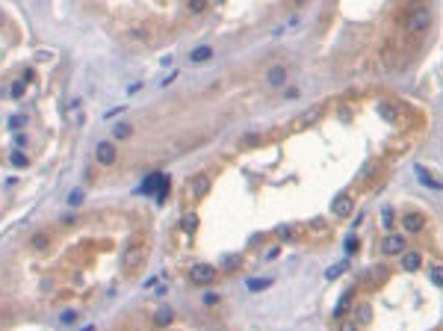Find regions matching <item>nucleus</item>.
Here are the masks:
<instances>
[{
  "mask_svg": "<svg viewBox=\"0 0 443 331\" xmlns=\"http://www.w3.org/2000/svg\"><path fill=\"white\" fill-rule=\"evenodd\" d=\"M429 24H432V9H429V6H414V9L408 12V18H405V30H408L411 36L426 33Z\"/></svg>",
  "mask_w": 443,
  "mask_h": 331,
  "instance_id": "obj_1",
  "label": "nucleus"
},
{
  "mask_svg": "<svg viewBox=\"0 0 443 331\" xmlns=\"http://www.w3.org/2000/svg\"><path fill=\"white\" fill-rule=\"evenodd\" d=\"M213 278H216V266H210V263H192L189 266V284L204 287V284H213Z\"/></svg>",
  "mask_w": 443,
  "mask_h": 331,
  "instance_id": "obj_2",
  "label": "nucleus"
},
{
  "mask_svg": "<svg viewBox=\"0 0 443 331\" xmlns=\"http://www.w3.org/2000/svg\"><path fill=\"white\" fill-rule=\"evenodd\" d=\"M160 189H169V175H163V172L148 175V178L142 181V186H139L142 195H154V192H160Z\"/></svg>",
  "mask_w": 443,
  "mask_h": 331,
  "instance_id": "obj_3",
  "label": "nucleus"
},
{
  "mask_svg": "<svg viewBox=\"0 0 443 331\" xmlns=\"http://www.w3.org/2000/svg\"><path fill=\"white\" fill-rule=\"evenodd\" d=\"M142 260H145V249H142V246H127V249H124V255H121V266H124V272H133Z\"/></svg>",
  "mask_w": 443,
  "mask_h": 331,
  "instance_id": "obj_4",
  "label": "nucleus"
},
{
  "mask_svg": "<svg viewBox=\"0 0 443 331\" xmlns=\"http://www.w3.org/2000/svg\"><path fill=\"white\" fill-rule=\"evenodd\" d=\"M95 163H98V166H112V163H115V145H112V142H98V148H95Z\"/></svg>",
  "mask_w": 443,
  "mask_h": 331,
  "instance_id": "obj_5",
  "label": "nucleus"
},
{
  "mask_svg": "<svg viewBox=\"0 0 443 331\" xmlns=\"http://www.w3.org/2000/svg\"><path fill=\"white\" fill-rule=\"evenodd\" d=\"M331 213H334V216H343V219H346V216H352V213H355V201H352V195H346V192H343V195H337V198L331 201Z\"/></svg>",
  "mask_w": 443,
  "mask_h": 331,
  "instance_id": "obj_6",
  "label": "nucleus"
},
{
  "mask_svg": "<svg viewBox=\"0 0 443 331\" xmlns=\"http://www.w3.org/2000/svg\"><path fill=\"white\" fill-rule=\"evenodd\" d=\"M426 228V216L423 213H402V231L405 234H420Z\"/></svg>",
  "mask_w": 443,
  "mask_h": 331,
  "instance_id": "obj_7",
  "label": "nucleus"
},
{
  "mask_svg": "<svg viewBox=\"0 0 443 331\" xmlns=\"http://www.w3.org/2000/svg\"><path fill=\"white\" fill-rule=\"evenodd\" d=\"M381 252L384 255H402L405 252V237L402 234H387L381 240Z\"/></svg>",
  "mask_w": 443,
  "mask_h": 331,
  "instance_id": "obj_8",
  "label": "nucleus"
},
{
  "mask_svg": "<svg viewBox=\"0 0 443 331\" xmlns=\"http://www.w3.org/2000/svg\"><path fill=\"white\" fill-rule=\"evenodd\" d=\"M375 112H378V118H384V121H396V118H399V107L390 104V101H378Z\"/></svg>",
  "mask_w": 443,
  "mask_h": 331,
  "instance_id": "obj_9",
  "label": "nucleus"
},
{
  "mask_svg": "<svg viewBox=\"0 0 443 331\" xmlns=\"http://www.w3.org/2000/svg\"><path fill=\"white\" fill-rule=\"evenodd\" d=\"M423 266V255L420 252H402V269L405 272H417Z\"/></svg>",
  "mask_w": 443,
  "mask_h": 331,
  "instance_id": "obj_10",
  "label": "nucleus"
},
{
  "mask_svg": "<svg viewBox=\"0 0 443 331\" xmlns=\"http://www.w3.org/2000/svg\"><path fill=\"white\" fill-rule=\"evenodd\" d=\"M189 189H192V195H195V198L207 195V189H210V178H207V175H195V178L189 181Z\"/></svg>",
  "mask_w": 443,
  "mask_h": 331,
  "instance_id": "obj_11",
  "label": "nucleus"
},
{
  "mask_svg": "<svg viewBox=\"0 0 443 331\" xmlns=\"http://www.w3.org/2000/svg\"><path fill=\"white\" fill-rule=\"evenodd\" d=\"M266 80H269V86H284L287 83V68L284 65H272L269 74H266Z\"/></svg>",
  "mask_w": 443,
  "mask_h": 331,
  "instance_id": "obj_12",
  "label": "nucleus"
},
{
  "mask_svg": "<svg viewBox=\"0 0 443 331\" xmlns=\"http://www.w3.org/2000/svg\"><path fill=\"white\" fill-rule=\"evenodd\" d=\"M171 320H174L171 308H157V314H154V326H157V329H166V326H171Z\"/></svg>",
  "mask_w": 443,
  "mask_h": 331,
  "instance_id": "obj_13",
  "label": "nucleus"
},
{
  "mask_svg": "<svg viewBox=\"0 0 443 331\" xmlns=\"http://www.w3.org/2000/svg\"><path fill=\"white\" fill-rule=\"evenodd\" d=\"M213 56V47H207V44H201V47H195L192 53H189V62H207Z\"/></svg>",
  "mask_w": 443,
  "mask_h": 331,
  "instance_id": "obj_14",
  "label": "nucleus"
},
{
  "mask_svg": "<svg viewBox=\"0 0 443 331\" xmlns=\"http://www.w3.org/2000/svg\"><path fill=\"white\" fill-rule=\"evenodd\" d=\"M130 133H133V127H130L127 121H118V124L112 127V139H118V142H124V139H130Z\"/></svg>",
  "mask_w": 443,
  "mask_h": 331,
  "instance_id": "obj_15",
  "label": "nucleus"
},
{
  "mask_svg": "<svg viewBox=\"0 0 443 331\" xmlns=\"http://www.w3.org/2000/svg\"><path fill=\"white\" fill-rule=\"evenodd\" d=\"M358 326H370L373 323V308L364 302V305H358V320H355Z\"/></svg>",
  "mask_w": 443,
  "mask_h": 331,
  "instance_id": "obj_16",
  "label": "nucleus"
},
{
  "mask_svg": "<svg viewBox=\"0 0 443 331\" xmlns=\"http://www.w3.org/2000/svg\"><path fill=\"white\" fill-rule=\"evenodd\" d=\"M195 228H198V216H195V213H186V216L180 219V231H183V234H192Z\"/></svg>",
  "mask_w": 443,
  "mask_h": 331,
  "instance_id": "obj_17",
  "label": "nucleus"
},
{
  "mask_svg": "<svg viewBox=\"0 0 443 331\" xmlns=\"http://www.w3.org/2000/svg\"><path fill=\"white\" fill-rule=\"evenodd\" d=\"M417 178H420L423 184H429L432 189H443V184H441V181H438V178H432V175H429L426 169H417Z\"/></svg>",
  "mask_w": 443,
  "mask_h": 331,
  "instance_id": "obj_18",
  "label": "nucleus"
},
{
  "mask_svg": "<svg viewBox=\"0 0 443 331\" xmlns=\"http://www.w3.org/2000/svg\"><path fill=\"white\" fill-rule=\"evenodd\" d=\"M272 284V278H248V290L251 293H257V290H266Z\"/></svg>",
  "mask_w": 443,
  "mask_h": 331,
  "instance_id": "obj_19",
  "label": "nucleus"
},
{
  "mask_svg": "<svg viewBox=\"0 0 443 331\" xmlns=\"http://www.w3.org/2000/svg\"><path fill=\"white\" fill-rule=\"evenodd\" d=\"M9 163H12L15 169H27V166H30V160H27V154H21V151H15V154L9 157Z\"/></svg>",
  "mask_w": 443,
  "mask_h": 331,
  "instance_id": "obj_20",
  "label": "nucleus"
},
{
  "mask_svg": "<svg viewBox=\"0 0 443 331\" xmlns=\"http://www.w3.org/2000/svg\"><path fill=\"white\" fill-rule=\"evenodd\" d=\"M429 278H432L435 287H443V266H432V269H429Z\"/></svg>",
  "mask_w": 443,
  "mask_h": 331,
  "instance_id": "obj_21",
  "label": "nucleus"
},
{
  "mask_svg": "<svg viewBox=\"0 0 443 331\" xmlns=\"http://www.w3.org/2000/svg\"><path fill=\"white\" fill-rule=\"evenodd\" d=\"M24 89H27V80H15L12 83V98H24Z\"/></svg>",
  "mask_w": 443,
  "mask_h": 331,
  "instance_id": "obj_22",
  "label": "nucleus"
},
{
  "mask_svg": "<svg viewBox=\"0 0 443 331\" xmlns=\"http://www.w3.org/2000/svg\"><path fill=\"white\" fill-rule=\"evenodd\" d=\"M349 299H352V296H343V299H340V305L334 308V317H340V320H343V314L349 311Z\"/></svg>",
  "mask_w": 443,
  "mask_h": 331,
  "instance_id": "obj_23",
  "label": "nucleus"
},
{
  "mask_svg": "<svg viewBox=\"0 0 443 331\" xmlns=\"http://www.w3.org/2000/svg\"><path fill=\"white\" fill-rule=\"evenodd\" d=\"M337 331H361V326H358L355 320H340V326H337Z\"/></svg>",
  "mask_w": 443,
  "mask_h": 331,
  "instance_id": "obj_24",
  "label": "nucleus"
},
{
  "mask_svg": "<svg viewBox=\"0 0 443 331\" xmlns=\"http://www.w3.org/2000/svg\"><path fill=\"white\" fill-rule=\"evenodd\" d=\"M186 6H189V12H195V15H198V12H204V9H207V0H189Z\"/></svg>",
  "mask_w": 443,
  "mask_h": 331,
  "instance_id": "obj_25",
  "label": "nucleus"
},
{
  "mask_svg": "<svg viewBox=\"0 0 443 331\" xmlns=\"http://www.w3.org/2000/svg\"><path fill=\"white\" fill-rule=\"evenodd\" d=\"M343 269H346V263H337V266L325 269V278H337V275H343Z\"/></svg>",
  "mask_w": 443,
  "mask_h": 331,
  "instance_id": "obj_26",
  "label": "nucleus"
},
{
  "mask_svg": "<svg viewBox=\"0 0 443 331\" xmlns=\"http://www.w3.org/2000/svg\"><path fill=\"white\" fill-rule=\"evenodd\" d=\"M62 323H65V326L77 323V314H74V311H65V314H62Z\"/></svg>",
  "mask_w": 443,
  "mask_h": 331,
  "instance_id": "obj_27",
  "label": "nucleus"
},
{
  "mask_svg": "<svg viewBox=\"0 0 443 331\" xmlns=\"http://www.w3.org/2000/svg\"><path fill=\"white\" fill-rule=\"evenodd\" d=\"M24 121H27V118H24V115H12V121H9V124H12V127H15V130H18V127H21V124H24Z\"/></svg>",
  "mask_w": 443,
  "mask_h": 331,
  "instance_id": "obj_28",
  "label": "nucleus"
},
{
  "mask_svg": "<svg viewBox=\"0 0 443 331\" xmlns=\"http://www.w3.org/2000/svg\"><path fill=\"white\" fill-rule=\"evenodd\" d=\"M80 201H83V195H80V192H71V195H68V204H74V207H77Z\"/></svg>",
  "mask_w": 443,
  "mask_h": 331,
  "instance_id": "obj_29",
  "label": "nucleus"
},
{
  "mask_svg": "<svg viewBox=\"0 0 443 331\" xmlns=\"http://www.w3.org/2000/svg\"><path fill=\"white\" fill-rule=\"evenodd\" d=\"M216 302H219L216 293H204V305H216Z\"/></svg>",
  "mask_w": 443,
  "mask_h": 331,
  "instance_id": "obj_30",
  "label": "nucleus"
},
{
  "mask_svg": "<svg viewBox=\"0 0 443 331\" xmlns=\"http://www.w3.org/2000/svg\"><path fill=\"white\" fill-rule=\"evenodd\" d=\"M83 331H95V326H86V329H83Z\"/></svg>",
  "mask_w": 443,
  "mask_h": 331,
  "instance_id": "obj_31",
  "label": "nucleus"
}]
</instances>
